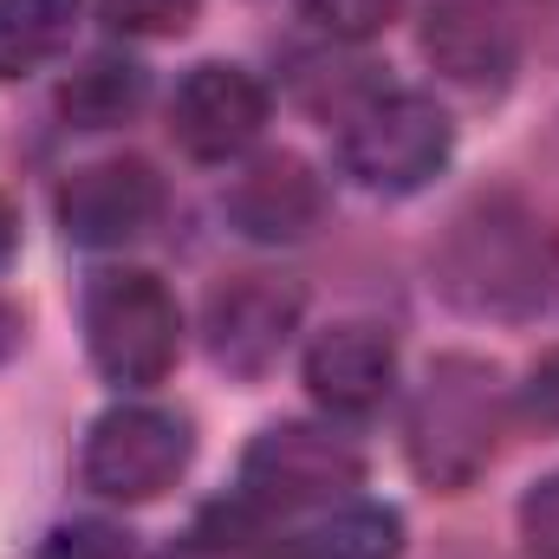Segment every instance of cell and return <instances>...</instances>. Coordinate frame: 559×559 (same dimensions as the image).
Masks as SVG:
<instances>
[{"mask_svg":"<svg viewBox=\"0 0 559 559\" xmlns=\"http://www.w3.org/2000/svg\"><path fill=\"white\" fill-rule=\"evenodd\" d=\"M429 286L468 319H540L559 299V228L527 195L481 189L442 222L429 248Z\"/></svg>","mask_w":559,"mask_h":559,"instance_id":"6da1fadb","label":"cell"},{"mask_svg":"<svg viewBox=\"0 0 559 559\" xmlns=\"http://www.w3.org/2000/svg\"><path fill=\"white\" fill-rule=\"evenodd\" d=\"M501 423H508L501 371L475 352H442L411 397V423H404L411 468L442 495L475 488L501 449Z\"/></svg>","mask_w":559,"mask_h":559,"instance_id":"7a4b0ae2","label":"cell"},{"mask_svg":"<svg viewBox=\"0 0 559 559\" xmlns=\"http://www.w3.org/2000/svg\"><path fill=\"white\" fill-rule=\"evenodd\" d=\"M449 156L455 124L417 85H371L338 111V169L378 195H417Z\"/></svg>","mask_w":559,"mask_h":559,"instance_id":"3957f363","label":"cell"},{"mask_svg":"<svg viewBox=\"0 0 559 559\" xmlns=\"http://www.w3.org/2000/svg\"><path fill=\"white\" fill-rule=\"evenodd\" d=\"M85 345L111 384L150 391L182 352V306L150 267H111L85 286Z\"/></svg>","mask_w":559,"mask_h":559,"instance_id":"277c9868","label":"cell"},{"mask_svg":"<svg viewBox=\"0 0 559 559\" xmlns=\"http://www.w3.org/2000/svg\"><path fill=\"white\" fill-rule=\"evenodd\" d=\"M189 455H195L189 417H176L163 404H118V411H105L92 423L79 475H85L92 495L138 508V501H156L182 481Z\"/></svg>","mask_w":559,"mask_h":559,"instance_id":"5b68a950","label":"cell"},{"mask_svg":"<svg viewBox=\"0 0 559 559\" xmlns=\"http://www.w3.org/2000/svg\"><path fill=\"white\" fill-rule=\"evenodd\" d=\"M358 481H365V455L319 423H267L241 455V495L274 514L352 501Z\"/></svg>","mask_w":559,"mask_h":559,"instance_id":"8992f818","label":"cell"},{"mask_svg":"<svg viewBox=\"0 0 559 559\" xmlns=\"http://www.w3.org/2000/svg\"><path fill=\"white\" fill-rule=\"evenodd\" d=\"M306 319V293L286 274H228L215 280L209 306H202V338L209 358L228 378H267L280 365V352L293 345Z\"/></svg>","mask_w":559,"mask_h":559,"instance_id":"52a82bcc","label":"cell"},{"mask_svg":"<svg viewBox=\"0 0 559 559\" xmlns=\"http://www.w3.org/2000/svg\"><path fill=\"white\" fill-rule=\"evenodd\" d=\"M52 209L72 248H131L163 222V176L143 156H98L59 182Z\"/></svg>","mask_w":559,"mask_h":559,"instance_id":"ba28073f","label":"cell"},{"mask_svg":"<svg viewBox=\"0 0 559 559\" xmlns=\"http://www.w3.org/2000/svg\"><path fill=\"white\" fill-rule=\"evenodd\" d=\"M267 131V85L235 59H202L169 98V138L195 163H228Z\"/></svg>","mask_w":559,"mask_h":559,"instance_id":"9c48e42d","label":"cell"},{"mask_svg":"<svg viewBox=\"0 0 559 559\" xmlns=\"http://www.w3.org/2000/svg\"><path fill=\"white\" fill-rule=\"evenodd\" d=\"M423 59L462 92H501L521 66V26L508 0H429Z\"/></svg>","mask_w":559,"mask_h":559,"instance_id":"30bf717a","label":"cell"},{"mask_svg":"<svg viewBox=\"0 0 559 559\" xmlns=\"http://www.w3.org/2000/svg\"><path fill=\"white\" fill-rule=\"evenodd\" d=\"M222 215L235 235L267 241V248L306 241L325 222V176L293 150H267L222 189Z\"/></svg>","mask_w":559,"mask_h":559,"instance_id":"8fae6325","label":"cell"},{"mask_svg":"<svg viewBox=\"0 0 559 559\" xmlns=\"http://www.w3.org/2000/svg\"><path fill=\"white\" fill-rule=\"evenodd\" d=\"M306 391L332 417H371L397 391V338L384 325L345 319L306 345Z\"/></svg>","mask_w":559,"mask_h":559,"instance_id":"7c38bea8","label":"cell"},{"mask_svg":"<svg viewBox=\"0 0 559 559\" xmlns=\"http://www.w3.org/2000/svg\"><path fill=\"white\" fill-rule=\"evenodd\" d=\"M143 98H150V72H143L138 59L98 52V59H85L79 72H66V85H59V118H66L72 131H118V124H131L143 111Z\"/></svg>","mask_w":559,"mask_h":559,"instance_id":"4fadbf2b","label":"cell"},{"mask_svg":"<svg viewBox=\"0 0 559 559\" xmlns=\"http://www.w3.org/2000/svg\"><path fill=\"white\" fill-rule=\"evenodd\" d=\"M79 33V0H0V79L52 66Z\"/></svg>","mask_w":559,"mask_h":559,"instance_id":"5bb4252c","label":"cell"},{"mask_svg":"<svg viewBox=\"0 0 559 559\" xmlns=\"http://www.w3.org/2000/svg\"><path fill=\"white\" fill-rule=\"evenodd\" d=\"M404 554V514L384 501H338L306 540L299 559H397Z\"/></svg>","mask_w":559,"mask_h":559,"instance_id":"9a60e30c","label":"cell"},{"mask_svg":"<svg viewBox=\"0 0 559 559\" xmlns=\"http://www.w3.org/2000/svg\"><path fill=\"white\" fill-rule=\"evenodd\" d=\"M98 13L124 39H176V33L195 26L202 0H98Z\"/></svg>","mask_w":559,"mask_h":559,"instance_id":"2e32d148","label":"cell"},{"mask_svg":"<svg viewBox=\"0 0 559 559\" xmlns=\"http://www.w3.org/2000/svg\"><path fill=\"white\" fill-rule=\"evenodd\" d=\"M397 7H404V0H306V20H312L319 33L345 39V46H365V39H378V33L397 20Z\"/></svg>","mask_w":559,"mask_h":559,"instance_id":"e0dca14e","label":"cell"},{"mask_svg":"<svg viewBox=\"0 0 559 559\" xmlns=\"http://www.w3.org/2000/svg\"><path fill=\"white\" fill-rule=\"evenodd\" d=\"M39 559H131V534L118 521H66L46 534Z\"/></svg>","mask_w":559,"mask_h":559,"instance_id":"ac0fdd59","label":"cell"},{"mask_svg":"<svg viewBox=\"0 0 559 559\" xmlns=\"http://www.w3.org/2000/svg\"><path fill=\"white\" fill-rule=\"evenodd\" d=\"M521 547L527 559H559V475L521 495Z\"/></svg>","mask_w":559,"mask_h":559,"instance_id":"d6986e66","label":"cell"},{"mask_svg":"<svg viewBox=\"0 0 559 559\" xmlns=\"http://www.w3.org/2000/svg\"><path fill=\"white\" fill-rule=\"evenodd\" d=\"M521 397H527V411L547 423V429H559V345L527 371V391H521Z\"/></svg>","mask_w":559,"mask_h":559,"instance_id":"ffe728a7","label":"cell"},{"mask_svg":"<svg viewBox=\"0 0 559 559\" xmlns=\"http://www.w3.org/2000/svg\"><path fill=\"white\" fill-rule=\"evenodd\" d=\"M20 332H26V325H20V306H7V299H0V365L20 352Z\"/></svg>","mask_w":559,"mask_h":559,"instance_id":"44dd1931","label":"cell"},{"mask_svg":"<svg viewBox=\"0 0 559 559\" xmlns=\"http://www.w3.org/2000/svg\"><path fill=\"white\" fill-rule=\"evenodd\" d=\"M13 248H20V215H13V202L0 195V267L13 261Z\"/></svg>","mask_w":559,"mask_h":559,"instance_id":"7402d4cb","label":"cell"},{"mask_svg":"<svg viewBox=\"0 0 559 559\" xmlns=\"http://www.w3.org/2000/svg\"><path fill=\"white\" fill-rule=\"evenodd\" d=\"M163 559H215V554H209V547H195V540H182V547H169Z\"/></svg>","mask_w":559,"mask_h":559,"instance_id":"603a6c76","label":"cell"}]
</instances>
